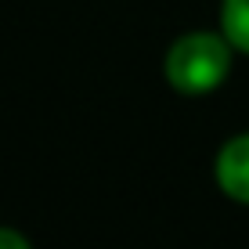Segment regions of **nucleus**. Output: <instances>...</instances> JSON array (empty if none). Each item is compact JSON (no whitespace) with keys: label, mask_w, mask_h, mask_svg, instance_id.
<instances>
[{"label":"nucleus","mask_w":249,"mask_h":249,"mask_svg":"<svg viewBox=\"0 0 249 249\" xmlns=\"http://www.w3.org/2000/svg\"><path fill=\"white\" fill-rule=\"evenodd\" d=\"M235 44L217 29H195L177 36L166 51V83L184 98H206L220 90V83L231 72Z\"/></svg>","instance_id":"f257e3e1"},{"label":"nucleus","mask_w":249,"mask_h":249,"mask_svg":"<svg viewBox=\"0 0 249 249\" xmlns=\"http://www.w3.org/2000/svg\"><path fill=\"white\" fill-rule=\"evenodd\" d=\"M213 177L231 202L249 206V134H235L231 141L220 144L213 159Z\"/></svg>","instance_id":"f03ea898"},{"label":"nucleus","mask_w":249,"mask_h":249,"mask_svg":"<svg viewBox=\"0 0 249 249\" xmlns=\"http://www.w3.org/2000/svg\"><path fill=\"white\" fill-rule=\"evenodd\" d=\"M220 33L235 44V51L249 54V0H224L220 4Z\"/></svg>","instance_id":"7ed1b4c3"},{"label":"nucleus","mask_w":249,"mask_h":249,"mask_svg":"<svg viewBox=\"0 0 249 249\" xmlns=\"http://www.w3.org/2000/svg\"><path fill=\"white\" fill-rule=\"evenodd\" d=\"M0 249H33V246H29V238H25L22 231L0 228Z\"/></svg>","instance_id":"20e7f679"}]
</instances>
